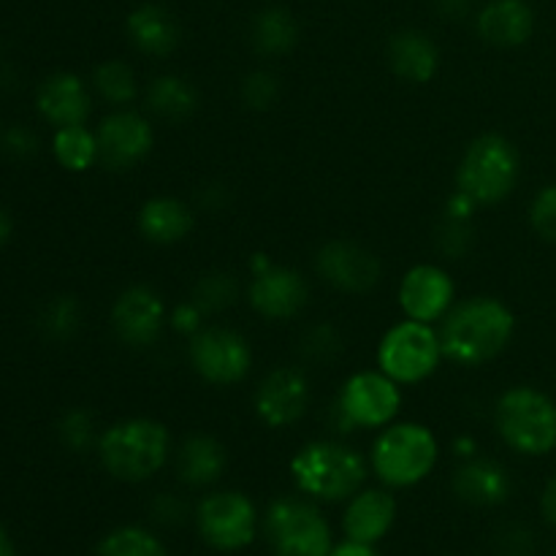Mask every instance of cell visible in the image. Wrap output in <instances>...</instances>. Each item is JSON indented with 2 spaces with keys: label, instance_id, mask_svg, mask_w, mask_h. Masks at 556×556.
Segmentation results:
<instances>
[{
  "label": "cell",
  "instance_id": "1",
  "mask_svg": "<svg viewBox=\"0 0 556 556\" xmlns=\"http://www.w3.org/2000/svg\"><path fill=\"white\" fill-rule=\"evenodd\" d=\"M516 315L494 296H472L454 304L440 326L443 356L459 367H481L510 345Z\"/></svg>",
  "mask_w": 556,
  "mask_h": 556
},
{
  "label": "cell",
  "instance_id": "2",
  "mask_svg": "<svg viewBox=\"0 0 556 556\" xmlns=\"http://www.w3.org/2000/svg\"><path fill=\"white\" fill-rule=\"evenodd\" d=\"M172 454V434L152 418H125L98 438V456L109 476L141 483L163 470Z\"/></svg>",
  "mask_w": 556,
  "mask_h": 556
},
{
  "label": "cell",
  "instance_id": "3",
  "mask_svg": "<svg viewBox=\"0 0 556 556\" xmlns=\"http://www.w3.org/2000/svg\"><path fill=\"white\" fill-rule=\"evenodd\" d=\"M291 476L299 492L324 503H340L362 492L367 481V462L358 451L331 440H315L296 451Z\"/></svg>",
  "mask_w": 556,
  "mask_h": 556
},
{
  "label": "cell",
  "instance_id": "4",
  "mask_svg": "<svg viewBox=\"0 0 556 556\" xmlns=\"http://www.w3.org/2000/svg\"><path fill=\"white\" fill-rule=\"evenodd\" d=\"M521 174L519 150L503 134H483L462 155L456 168V190L476 206H492L514 193Z\"/></svg>",
  "mask_w": 556,
  "mask_h": 556
},
{
  "label": "cell",
  "instance_id": "5",
  "mask_svg": "<svg viewBox=\"0 0 556 556\" xmlns=\"http://www.w3.org/2000/svg\"><path fill=\"white\" fill-rule=\"evenodd\" d=\"M438 438L424 424H389L372 445V470L391 489L421 483L438 465Z\"/></svg>",
  "mask_w": 556,
  "mask_h": 556
},
{
  "label": "cell",
  "instance_id": "6",
  "mask_svg": "<svg viewBox=\"0 0 556 556\" xmlns=\"http://www.w3.org/2000/svg\"><path fill=\"white\" fill-rule=\"evenodd\" d=\"M497 432L525 456H543L556 448V405L532 386L508 389L497 402Z\"/></svg>",
  "mask_w": 556,
  "mask_h": 556
},
{
  "label": "cell",
  "instance_id": "7",
  "mask_svg": "<svg viewBox=\"0 0 556 556\" xmlns=\"http://www.w3.org/2000/svg\"><path fill=\"white\" fill-rule=\"evenodd\" d=\"M440 358H445L440 334L432 329V324H421V320L407 318L391 326L378 345L380 372H386L400 386L432 378L434 369L440 367Z\"/></svg>",
  "mask_w": 556,
  "mask_h": 556
},
{
  "label": "cell",
  "instance_id": "8",
  "mask_svg": "<svg viewBox=\"0 0 556 556\" xmlns=\"http://www.w3.org/2000/svg\"><path fill=\"white\" fill-rule=\"evenodd\" d=\"M264 527L277 556H329L334 548L329 521L307 500H275L266 510Z\"/></svg>",
  "mask_w": 556,
  "mask_h": 556
},
{
  "label": "cell",
  "instance_id": "9",
  "mask_svg": "<svg viewBox=\"0 0 556 556\" xmlns=\"http://www.w3.org/2000/svg\"><path fill=\"white\" fill-rule=\"evenodd\" d=\"M402 407V391L386 372H356L342 383L334 402L337 429H380L389 427Z\"/></svg>",
  "mask_w": 556,
  "mask_h": 556
},
{
  "label": "cell",
  "instance_id": "10",
  "mask_svg": "<svg viewBox=\"0 0 556 556\" xmlns=\"http://www.w3.org/2000/svg\"><path fill=\"white\" fill-rule=\"evenodd\" d=\"M195 525L201 538L217 552H242L255 541L258 514L248 494L215 492L199 503Z\"/></svg>",
  "mask_w": 556,
  "mask_h": 556
},
{
  "label": "cell",
  "instance_id": "11",
  "mask_svg": "<svg viewBox=\"0 0 556 556\" xmlns=\"http://www.w3.org/2000/svg\"><path fill=\"white\" fill-rule=\"evenodd\" d=\"M193 369L212 386H233L253 369V348L239 331L212 326L190 340Z\"/></svg>",
  "mask_w": 556,
  "mask_h": 556
},
{
  "label": "cell",
  "instance_id": "12",
  "mask_svg": "<svg viewBox=\"0 0 556 556\" xmlns=\"http://www.w3.org/2000/svg\"><path fill=\"white\" fill-rule=\"evenodd\" d=\"M96 136L101 163L114 172H123V168L144 161L152 150V141H155L150 119L141 117L139 112H130V109H117L109 117H103Z\"/></svg>",
  "mask_w": 556,
  "mask_h": 556
},
{
  "label": "cell",
  "instance_id": "13",
  "mask_svg": "<svg viewBox=\"0 0 556 556\" xmlns=\"http://www.w3.org/2000/svg\"><path fill=\"white\" fill-rule=\"evenodd\" d=\"M454 299V277L443 266L418 264L400 282V307L410 320H421V324L443 320L456 304Z\"/></svg>",
  "mask_w": 556,
  "mask_h": 556
},
{
  "label": "cell",
  "instance_id": "14",
  "mask_svg": "<svg viewBox=\"0 0 556 556\" xmlns=\"http://www.w3.org/2000/svg\"><path fill=\"white\" fill-rule=\"evenodd\" d=\"M166 324V302L147 286H130L112 307V326L128 348H150Z\"/></svg>",
  "mask_w": 556,
  "mask_h": 556
},
{
  "label": "cell",
  "instance_id": "15",
  "mask_svg": "<svg viewBox=\"0 0 556 556\" xmlns=\"http://www.w3.org/2000/svg\"><path fill=\"white\" fill-rule=\"evenodd\" d=\"M309 407V380L302 369L280 367L261 380L255 391V413L266 427H293Z\"/></svg>",
  "mask_w": 556,
  "mask_h": 556
},
{
  "label": "cell",
  "instance_id": "16",
  "mask_svg": "<svg viewBox=\"0 0 556 556\" xmlns=\"http://www.w3.org/2000/svg\"><path fill=\"white\" fill-rule=\"evenodd\" d=\"M250 307L269 320H288L304 309L309 299L307 280L288 266H266L255 271L248 288Z\"/></svg>",
  "mask_w": 556,
  "mask_h": 556
},
{
  "label": "cell",
  "instance_id": "17",
  "mask_svg": "<svg viewBox=\"0 0 556 556\" xmlns=\"http://www.w3.org/2000/svg\"><path fill=\"white\" fill-rule=\"evenodd\" d=\"M315 266L324 275L326 282L348 293L372 291L380 280V261L372 250L362 248L356 242H337L324 244L318 250Z\"/></svg>",
  "mask_w": 556,
  "mask_h": 556
},
{
  "label": "cell",
  "instance_id": "18",
  "mask_svg": "<svg viewBox=\"0 0 556 556\" xmlns=\"http://www.w3.org/2000/svg\"><path fill=\"white\" fill-rule=\"evenodd\" d=\"M396 521V500L386 489H362L348 503L342 527L351 541L358 543H378L380 538L389 535Z\"/></svg>",
  "mask_w": 556,
  "mask_h": 556
},
{
  "label": "cell",
  "instance_id": "19",
  "mask_svg": "<svg viewBox=\"0 0 556 556\" xmlns=\"http://www.w3.org/2000/svg\"><path fill=\"white\" fill-rule=\"evenodd\" d=\"M510 472L500 462L472 456L454 472V492L465 503L478 505V508H494L510 497Z\"/></svg>",
  "mask_w": 556,
  "mask_h": 556
},
{
  "label": "cell",
  "instance_id": "20",
  "mask_svg": "<svg viewBox=\"0 0 556 556\" xmlns=\"http://www.w3.org/2000/svg\"><path fill=\"white\" fill-rule=\"evenodd\" d=\"M535 30V14L525 0H492L478 14V33L492 47H521Z\"/></svg>",
  "mask_w": 556,
  "mask_h": 556
},
{
  "label": "cell",
  "instance_id": "21",
  "mask_svg": "<svg viewBox=\"0 0 556 556\" xmlns=\"http://www.w3.org/2000/svg\"><path fill=\"white\" fill-rule=\"evenodd\" d=\"M38 112L58 128L81 125L90 114V92L76 74H54L38 90Z\"/></svg>",
  "mask_w": 556,
  "mask_h": 556
},
{
  "label": "cell",
  "instance_id": "22",
  "mask_svg": "<svg viewBox=\"0 0 556 556\" xmlns=\"http://www.w3.org/2000/svg\"><path fill=\"white\" fill-rule=\"evenodd\" d=\"M389 63L396 76L413 85L432 81L440 68V49L427 33L400 30L389 41Z\"/></svg>",
  "mask_w": 556,
  "mask_h": 556
},
{
  "label": "cell",
  "instance_id": "23",
  "mask_svg": "<svg viewBox=\"0 0 556 556\" xmlns=\"http://www.w3.org/2000/svg\"><path fill=\"white\" fill-rule=\"evenodd\" d=\"M193 210L172 195H155V199L144 201L139 212V231L155 244L182 242L193 231Z\"/></svg>",
  "mask_w": 556,
  "mask_h": 556
},
{
  "label": "cell",
  "instance_id": "24",
  "mask_svg": "<svg viewBox=\"0 0 556 556\" xmlns=\"http://www.w3.org/2000/svg\"><path fill=\"white\" fill-rule=\"evenodd\" d=\"M128 36L144 54L166 58V54H172L177 49L179 25L172 16V11H166L163 5L147 3L130 11Z\"/></svg>",
  "mask_w": 556,
  "mask_h": 556
},
{
  "label": "cell",
  "instance_id": "25",
  "mask_svg": "<svg viewBox=\"0 0 556 556\" xmlns=\"http://www.w3.org/2000/svg\"><path fill=\"white\" fill-rule=\"evenodd\" d=\"M226 448L210 434H193L177 454V472L188 486H212L226 472Z\"/></svg>",
  "mask_w": 556,
  "mask_h": 556
},
{
  "label": "cell",
  "instance_id": "26",
  "mask_svg": "<svg viewBox=\"0 0 556 556\" xmlns=\"http://www.w3.org/2000/svg\"><path fill=\"white\" fill-rule=\"evenodd\" d=\"M147 106L157 114L161 119H172V123H182L199 106V92L188 79L177 74L155 76L147 87Z\"/></svg>",
  "mask_w": 556,
  "mask_h": 556
},
{
  "label": "cell",
  "instance_id": "27",
  "mask_svg": "<svg viewBox=\"0 0 556 556\" xmlns=\"http://www.w3.org/2000/svg\"><path fill=\"white\" fill-rule=\"evenodd\" d=\"M250 38H253V47L261 54L277 58V54H286L296 47L299 22L293 20L291 11L271 5V9H264L255 16L253 27H250Z\"/></svg>",
  "mask_w": 556,
  "mask_h": 556
},
{
  "label": "cell",
  "instance_id": "28",
  "mask_svg": "<svg viewBox=\"0 0 556 556\" xmlns=\"http://www.w3.org/2000/svg\"><path fill=\"white\" fill-rule=\"evenodd\" d=\"M52 150L60 166L68 168V172H87L92 163L101 161V155H98V136L87 130L85 123L58 128Z\"/></svg>",
  "mask_w": 556,
  "mask_h": 556
},
{
  "label": "cell",
  "instance_id": "29",
  "mask_svg": "<svg viewBox=\"0 0 556 556\" xmlns=\"http://www.w3.org/2000/svg\"><path fill=\"white\" fill-rule=\"evenodd\" d=\"M92 85H96L98 96L109 101L112 106H125L136 98V76L134 68L123 60H106L92 74Z\"/></svg>",
  "mask_w": 556,
  "mask_h": 556
},
{
  "label": "cell",
  "instance_id": "30",
  "mask_svg": "<svg viewBox=\"0 0 556 556\" xmlns=\"http://www.w3.org/2000/svg\"><path fill=\"white\" fill-rule=\"evenodd\" d=\"M96 556H166L161 541L141 527H119L98 543Z\"/></svg>",
  "mask_w": 556,
  "mask_h": 556
},
{
  "label": "cell",
  "instance_id": "31",
  "mask_svg": "<svg viewBox=\"0 0 556 556\" xmlns=\"http://www.w3.org/2000/svg\"><path fill=\"white\" fill-rule=\"evenodd\" d=\"M237 293L239 286L228 271H210V275H204L193 286V299H190V302H193L204 315H212L231 307V304L237 302Z\"/></svg>",
  "mask_w": 556,
  "mask_h": 556
},
{
  "label": "cell",
  "instance_id": "32",
  "mask_svg": "<svg viewBox=\"0 0 556 556\" xmlns=\"http://www.w3.org/2000/svg\"><path fill=\"white\" fill-rule=\"evenodd\" d=\"M81 307L74 296H60L47 304L41 315V326L52 340H71L79 331Z\"/></svg>",
  "mask_w": 556,
  "mask_h": 556
},
{
  "label": "cell",
  "instance_id": "33",
  "mask_svg": "<svg viewBox=\"0 0 556 556\" xmlns=\"http://www.w3.org/2000/svg\"><path fill=\"white\" fill-rule=\"evenodd\" d=\"M472 217H459L445 212L443 223L438 228V244L448 258H462L472 244Z\"/></svg>",
  "mask_w": 556,
  "mask_h": 556
},
{
  "label": "cell",
  "instance_id": "34",
  "mask_svg": "<svg viewBox=\"0 0 556 556\" xmlns=\"http://www.w3.org/2000/svg\"><path fill=\"white\" fill-rule=\"evenodd\" d=\"M60 440L71 451H87L96 443V421L87 410H68L60 421Z\"/></svg>",
  "mask_w": 556,
  "mask_h": 556
},
{
  "label": "cell",
  "instance_id": "35",
  "mask_svg": "<svg viewBox=\"0 0 556 556\" xmlns=\"http://www.w3.org/2000/svg\"><path fill=\"white\" fill-rule=\"evenodd\" d=\"M280 96V85H277V76L269 74V71H253V74L244 76L242 81V101L248 103L250 109H269L271 103Z\"/></svg>",
  "mask_w": 556,
  "mask_h": 556
},
{
  "label": "cell",
  "instance_id": "36",
  "mask_svg": "<svg viewBox=\"0 0 556 556\" xmlns=\"http://www.w3.org/2000/svg\"><path fill=\"white\" fill-rule=\"evenodd\" d=\"M530 223L538 237L556 244V185H546L543 190H538L530 206Z\"/></svg>",
  "mask_w": 556,
  "mask_h": 556
},
{
  "label": "cell",
  "instance_id": "37",
  "mask_svg": "<svg viewBox=\"0 0 556 556\" xmlns=\"http://www.w3.org/2000/svg\"><path fill=\"white\" fill-rule=\"evenodd\" d=\"M340 351L342 340L331 326H315L302 340V353L313 362H331V358L340 356Z\"/></svg>",
  "mask_w": 556,
  "mask_h": 556
},
{
  "label": "cell",
  "instance_id": "38",
  "mask_svg": "<svg viewBox=\"0 0 556 556\" xmlns=\"http://www.w3.org/2000/svg\"><path fill=\"white\" fill-rule=\"evenodd\" d=\"M505 556H532V535L525 525H508L497 538Z\"/></svg>",
  "mask_w": 556,
  "mask_h": 556
},
{
  "label": "cell",
  "instance_id": "39",
  "mask_svg": "<svg viewBox=\"0 0 556 556\" xmlns=\"http://www.w3.org/2000/svg\"><path fill=\"white\" fill-rule=\"evenodd\" d=\"M152 516H155L161 525H182L185 516H188V508L179 497L174 494H161V497L152 500Z\"/></svg>",
  "mask_w": 556,
  "mask_h": 556
},
{
  "label": "cell",
  "instance_id": "40",
  "mask_svg": "<svg viewBox=\"0 0 556 556\" xmlns=\"http://www.w3.org/2000/svg\"><path fill=\"white\" fill-rule=\"evenodd\" d=\"M201 318H204V313H201V309L195 307L193 302L177 304V307H174V313H172L174 329L182 331V334H190V337H193L195 331H199Z\"/></svg>",
  "mask_w": 556,
  "mask_h": 556
},
{
  "label": "cell",
  "instance_id": "41",
  "mask_svg": "<svg viewBox=\"0 0 556 556\" xmlns=\"http://www.w3.org/2000/svg\"><path fill=\"white\" fill-rule=\"evenodd\" d=\"M5 144H9L14 152H20V155H27V152L36 150V136L25 128H14L9 134V139H5Z\"/></svg>",
  "mask_w": 556,
  "mask_h": 556
},
{
  "label": "cell",
  "instance_id": "42",
  "mask_svg": "<svg viewBox=\"0 0 556 556\" xmlns=\"http://www.w3.org/2000/svg\"><path fill=\"white\" fill-rule=\"evenodd\" d=\"M329 556H378V552H375L369 543H358V541H351V538H348L345 543H340V546L331 548Z\"/></svg>",
  "mask_w": 556,
  "mask_h": 556
},
{
  "label": "cell",
  "instance_id": "43",
  "mask_svg": "<svg viewBox=\"0 0 556 556\" xmlns=\"http://www.w3.org/2000/svg\"><path fill=\"white\" fill-rule=\"evenodd\" d=\"M541 508H543V516H546L548 525L556 527V476L546 483V489H543Z\"/></svg>",
  "mask_w": 556,
  "mask_h": 556
},
{
  "label": "cell",
  "instance_id": "44",
  "mask_svg": "<svg viewBox=\"0 0 556 556\" xmlns=\"http://www.w3.org/2000/svg\"><path fill=\"white\" fill-rule=\"evenodd\" d=\"M467 0H440V11H443L445 16H462L467 11Z\"/></svg>",
  "mask_w": 556,
  "mask_h": 556
},
{
  "label": "cell",
  "instance_id": "45",
  "mask_svg": "<svg viewBox=\"0 0 556 556\" xmlns=\"http://www.w3.org/2000/svg\"><path fill=\"white\" fill-rule=\"evenodd\" d=\"M456 448H459V454L465 456V459H472V456H476V451H478V445H476V440L459 438V440H456Z\"/></svg>",
  "mask_w": 556,
  "mask_h": 556
},
{
  "label": "cell",
  "instance_id": "46",
  "mask_svg": "<svg viewBox=\"0 0 556 556\" xmlns=\"http://www.w3.org/2000/svg\"><path fill=\"white\" fill-rule=\"evenodd\" d=\"M9 237H11V217H9V212L0 206V244L9 242Z\"/></svg>",
  "mask_w": 556,
  "mask_h": 556
},
{
  "label": "cell",
  "instance_id": "47",
  "mask_svg": "<svg viewBox=\"0 0 556 556\" xmlns=\"http://www.w3.org/2000/svg\"><path fill=\"white\" fill-rule=\"evenodd\" d=\"M0 556H16L14 552V541L9 538V532L0 527Z\"/></svg>",
  "mask_w": 556,
  "mask_h": 556
}]
</instances>
